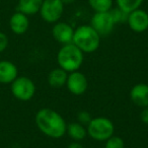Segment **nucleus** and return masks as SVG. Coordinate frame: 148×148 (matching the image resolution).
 <instances>
[{"instance_id":"nucleus-13","label":"nucleus","mask_w":148,"mask_h":148,"mask_svg":"<svg viewBox=\"0 0 148 148\" xmlns=\"http://www.w3.org/2000/svg\"><path fill=\"white\" fill-rule=\"evenodd\" d=\"M130 99L134 105L140 108H145L148 106V84L137 83L130 90Z\"/></svg>"},{"instance_id":"nucleus-11","label":"nucleus","mask_w":148,"mask_h":148,"mask_svg":"<svg viewBox=\"0 0 148 148\" xmlns=\"http://www.w3.org/2000/svg\"><path fill=\"white\" fill-rule=\"evenodd\" d=\"M18 76V68L9 60H0V84H10Z\"/></svg>"},{"instance_id":"nucleus-20","label":"nucleus","mask_w":148,"mask_h":148,"mask_svg":"<svg viewBox=\"0 0 148 148\" xmlns=\"http://www.w3.org/2000/svg\"><path fill=\"white\" fill-rule=\"evenodd\" d=\"M112 16L114 18V21L115 23H124V21H127V17H128V13L124 12L123 10H121L120 8H116V9H111L110 10Z\"/></svg>"},{"instance_id":"nucleus-7","label":"nucleus","mask_w":148,"mask_h":148,"mask_svg":"<svg viewBox=\"0 0 148 148\" xmlns=\"http://www.w3.org/2000/svg\"><path fill=\"white\" fill-rule=\"evenodd\" d=\"M115 21L110 11L106 12H95L90 21V25L97 32L101 37L108 36L113 32Z\"/></svg>"},{"instance_id":"nucleus-19","label":"nucleus","mask_w":148,"mask_h":148,"mask_svg":"<svg viewBox=\"0 0 148 148\" xmlns=\"http://www.w3.org/2000/svg\"><path fill=\"white\" fill-rule=\"evenodd\" d=\"M103 148H125V142L123 138H121L120 136L113 135L107 141H105Z\"/></svg>"},{"instance_id":"nucleus-6","label":"nucleus","mask_w":148,"mask_h":148,"mask_svg":"<svg viewBox=\"0 0 148 148\" xmlns=\"http://www.w3.org/2000/svg\"><path fill=\"white\" fill-rule=\"evenodd\" d=\"M63 11L64 4L61 0H43L39 13L46 23H55L60 21Z\"/></svg>"},{"instance_id":"nucleus-24","label":"nucleus","mask_w":148,"mask_h":148,"mask_svg":"<svg viewBox=\"0 0 148 148\" xmlns=\"http://www.w3.org/2000/svg\"><path fill=\"white\" fill-rule=\"evenodd\" d=\"M67 148H85L80 142H77V141H73L67 146Z\"/></svg>"},{"instance_id":"nucleus-15","label":"nucleus","mask_w":148,"mask_h":148,"mask_svg":"<svg viewBox=\"0 0 148 148\" xmlns=\"http://www.w3.org/2000/svg\"><path fill=\"white\" fill-rule=\"evenodd\" d=\"M66 134H68L70 138L73 141L80 142L87 136L86 127L78 122H72V123L67 124V130Z\"/></svg>"},{"instance_id":"nucleus-10","label":"nucleus","mask_w":148,"mask_h":148,"mask_svg":"<svg viewBox=\"0 0 148 148\" xmlns=\"http://www.w3.org/2000/svg\"><path fill=\"white\" fill-rule=\"evenodd\" d=\"M74 35V29L67 23L64 21H57L54 23L52 27V36L61 45L72 43Z\"/></svg>"},{"instance_id":"nucleus-16","label":"nucleus","mask_w":148,"mask_h":148,"mask_svg":"<svg viewBox=\"0 0 148 148\" xmlns=\"http://www.w3.org/2000/svg\"><path fill=\"white\" fill-rule=\"evenodd\" d=\"M43 0H18L17 11L25 13V15H34L40 11Z\"/></svg>"},{"instance_id":"nucleus-25","label":"nucleus","mask_w":148,"mask_h":148,"mask_svg":"<svg viewBox=\"0 0 148 148\" xmlns=\"http://www.w3.org/2000/svg\"><path fill=\"white\" fill-rule=\"evenodd\" d=\"M62 2H63V4H71V3H73L75 0H61Z\"/></svg>"},{"instance_id":"nucleus-2","label":"nucleus","mask_w":148,"mask_h":148,"mask_svg":"<svg viewBox=\"0 0 148 148\" xmlns=\"http://www.w3.org/2000/svg\"><path fill=\"white\" fill-rule=\"evenodd\" d=\"M101 38L90 25H83L74 29L72 43L83 54H90L99 48Z\"/></svg>"},{"instance_id":"nucleus-12","label":"nucleus","mask_w":148,"mask_h":148,"mask_svg":"<svg viewBox=\"0 0 148 148\" xmlns=\"http://www.w3.org/2000/svg\"><path fill=\"white\" fill-rule=\"evenodd\" d=\"M9 27L15 35H23L29 27V16L21 11H16L9 18Z\"/></svg>"},{"instance_id":"nucleus-1","label":"nucleus","mask_w":148,"mask_h":148,"mask_svg":"<svg viewBox=\"0 0 148 148\" xmlns=\"http://www.w3.org/2000/svg\"><path fill=\"white\" fill-rule=\"evenodd\" d=\"M35 123L44 135L53 139L63 137L67 130L65 119L58 112L50 108H43L37 112Z\"/></svg>"},{"instance_id":"nucleus-8","label":"nucleus","mask_w":148,"mask_h":148,"mask_svg":"<svg viewBox=\"0 0 148 148\" xmlns=\"http://www.w3.org/2000/svg\"><path fill=\"white\" fill-rule=\"evenodd\" d=\"M66 87L74 95H82L85 93L88 87V80L86 76L79 70L68 73Z\"/></svg>"},{"instance_id":"nucleus-23","label":"nucleus","mask_w":148,"mask_h":148,"mask_svg":"<svg viewBox=\"0 0 148 148\" xmlns=\"http://www.w3.org/2000/svg\"><path fill=\"white\" fill-rule=\"evenodd\" d=\"M140 119L144 124L148 125V106L145 108H142V111L140 113Z\"/></svg>"},{"instance_id":"nucleus-3","label":"nucleus","mask_w":148,"mask_h":148,"mask_svg":"<svg viewBox=\"0 0 148 148\" xmlns=\"http://www.w3.org/2000/svg\"><path fill=\"white\" fill-rule=\"evenodd\" d=\"M56 60L60 68L70 73L80 69L84 61V54L73 43H69L62 45L57 53Z\"/></svg>"},{"instance_id":"nucleus-22","label":"nucleus","mask_w":148,"mask_h":148,"mask_svg":"<svg viewBox=\"0 0 148 148\" xmlns=\"http://www.w3.org/2000/svg\"><path fill=\"white\" fill-rule=\"evenodd\" d=\"M8 43H9V40L7 35L5 33H3V32H0V54L3 53L7 49Z\"/></svg>"},{"instance_id":"nucleus-17","label":"nucleus","mask_w":148,"mask_h":148,"mask_svg":"<svg viewBox=\"0 0 148 148\" xmlns=\"http://www.w3.org/2000/svg\"><path fill=\"white\" fill-rule=\"evenodd\" d=\"M144 0H117L118 8L126 13H130L136 9L140 8Z\"/></svg>"},{"instance_id":"nucleus-21","label":"nucleus","mask_w":148,"mask_h":148,"mask_svg":"<svg viewBox=\"0 0 148 148\" xmlns=\"http://www.w3.org/2000/svg\"><path fill=\"white\" fill-rule=\"evenodd\" d=\"M91 119H92L91 115L86 111L79 112L78 115H77V122H78V123H80V124H82V125L85 126V127L88 125V123L91 121Z\"/></svg>"},{"instance_id":"nucleus-18","label":"nucleus","mask_w":148,"mask_h":148,"mask_svg":"<svg viewBox=\"0 0 148 148\" xmlns=\"http://www.w3.org/2000/svg\"><path fill=\"white\" fill-rule=\"evenodd\" d=\"M88 4L95 12H106L112 9L113 0H88Z\"/></svg>"},{"instance_id":"nucleus-14","label":"nucleus","mask_w":148,"mask_h":148,"mask_svg":"<svg viewBox=\"0 0 148 148\" xmlns=\"http://www.w3.org/2000/svg\"><path fill=\"white\" fill-rule=\"evenodd\" d=\"M68 72L60 67L54 68L48 74V83L51 87L54 88H60L66 85L67 81Z\"/></svg>"},{"instance_id":"nucleus-5","label":"nucleus","mask_w":148,"mask_h":148,"mask_svg":"<svg viewBox=\"0 0 148 148\" xmlns=\"http://www.w3.org/2000/svg\"><path fill=\"white\" fill-rule=\"evenodd\" d=\"M37 87L31 78L27 76H17L10 83L11 95L21 101H29L35 97Z\"/></svg>"},{"instance_id":"nucleus-4","label":"nucleus","mask_w":148,"mask_h":148,"mask_svg":"<svg viewBox=\"0 0 148 148\" xmlns=\"http://www.w3.org/2000/svg\"><path fill=\"white\" fill-rule=\"evenodd\" d=\"M87 135L97 142H105L115 133V126L106 117H95L86 126Z\"/></svg>"},{"instance_id":"nucleus-9","label":"nucleus","mask_w":148,"mask_h":148,"mask_svg":"<svg viewBox=\"0 0 148 148\" xmlns=\"http://www.w3.org/2000/svg\"><path fill=\"white\" fill-rule=\"evenodd\" d=\"M127 23L135 33H143L148 29V13L143 9H136L128 13Z\"/></svg>"}]
</instances>
